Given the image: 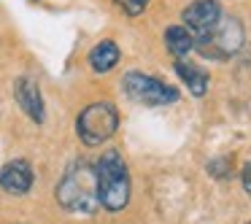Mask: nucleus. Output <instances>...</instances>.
<instances>
[{"label":"nucleus","mask_w":251,"mask_h":224,"mask_svg":"<svg viewBox=\"0 0 251 224\" xmlns=\"http://www.w3.org/2000/svg\"><path fill=\"white\" fill-rule=\"evenodd\" d=\"M54 195H57V202H60L62 211L78 213V216H92V213L100 208L95 165L84 162V159L73 162L71 168L62 173Z\"/></svg>","instance_id":"f257e3e1"},{"label":"nucleus","mask_w":251,"mask_h":224,"mask_svg":"<svg viewBox=\"0 0 251 224\" xmlns=\"http://www.w3.org/2000/svg\"><path fill=\"white\" fill-rule=\"evenodd\" d=\"M95 178H98V200L108 213H119L130 205V170H127V162L116 149H108V151L100 154V159L95 162Z\"/></svg>","instance_id":"f03ea898"},{"label":"nucleus","mask_w":251,"mask_h":224,"mask_svg":"<svg viewBox=\"0 0 251 224\" xmlns=\"http://www.w3.org/2000/svg\"><path fill=\"white\" fill-rule=\"evenodd\" d=\"M119 130V108L108 100H98L81 108L76 116V135L84 146H103Z\"/></svg>","instance_id":"7ed1b4c3"},{"label":"nucleus","mask_w":251,"mask_h":224,"mask_svg":"<svg viewBox=\"0 0 251 224\" xmlns=\"http://www.w3.org/2000/svg\"><path fill=\"white\" fill-rule=\"evenodd\" d=\"M246 44V30L240 25L238 17H224L216 22V27L205 35V38L195 41V51L200 57H208V60H229L235 57Z\"/></svg>","instance_id":"20e7f679"},{"label":"nucleus","mask_w":251,"mask_h":224,"mask_svg":"<svg viewBox=\"0 0 251 224\" xmlns=\"http://www.w3.org/2000/svg\"><path fill=\"white\" fill-rule=\"evenodd\" d=\"M122 87H125V95L138 105H149V108H159V105H173L178 103L181 92L170 84H165L162 78L149 76V73L141 71H130L122 78Z\"/></svg>","instance_id":"39448f33"},{"label":"nucleus","mask_w":251,"mask_h":224,"mask_svg":"<svg viewBox=\"0 0 251 224\" xmlns=\"http://www.w3.org/2000/svg\"><path fill=\"white\" fill-rule=\"evenodd\" d=\"M219 19H222V8H219L216 0H195V3H189V6L184 8V14H181V22H184V27L192 33L195 41L205 38V35L216 27Z\"/></svg>","instance_id":"423d86ee"},{"label":"nucleus","mask_w":251,"mask_h":224,"mask_svg":"<svg viewBox=\"0 0 251 224\" xmlns=\"http://www.w3.org/2000/svg\"><path fill=\"white\" fill-rule=\"evenodd\" d=\"M33 181H35V173H33V165L27 159H11V162H6L3 170H0V189L14 195V197L27 195L33 189Z\"/></svg>","instance_id":"0eeeda50"},{"label":"nucleus","mask_w":251,"mask_h":224,"mask_svg":"<svg viewBox=\"0 0 251 224\" xmlns=\"http://www.w3.org/2000/svg\"><path fill=\"white\" fill-rule=\"evenodd\" d=\"M14 100H17V105L35 122V124H44V119H46L44 98H41L38 84L30 76H19L17 81H14Z\"/></svg>","instance_id":"6e6552de"},{"label":"nucleus","mask_w":251,"mask_h":224,"mask_svg":"<svg viewBox=\"0 0 251 224\" xmlns=\"http://www.w3.org/2000/svg\"><path fill=\"white\" fill-rule=\"evenodd\" d=\"M122 60V51H119V44L111 38H103L100 44L92 46V51H89L87 62L89 68H92L95 73H111L116 65H119Z\"/></svg>","instance_id":"1a4fd4ad"},{"label":"nucleus","mask_w":251,"mask_h":224,"mask_svg":"<svg viewBox=\"0 0 251 224\" xmlns=\"http://www.w3.org/2000/svg\"><path fill=\"white\" fill-rule=\"evenodd\" d=\"M173 71H176V76L186 84V89H189L195 98H202V95L208 92L211 76H208V71H202L200 65H192L189 60H176Z\"/></svg>","instance_id":"9d476101"},{"label":"nucleus","mask_w":251,"mask_h":224,"mask_svg":"<svg viewBox=\"0 0 251 224\" xmlns=\"http://www.w3.org/2000/svg\"><path fill=\"white\" fill-rule=\"evenodd\" d=\"M165 49L176 57V60H184L189 51H195V38L184 25H173V27L165 30Z\"/></svg>","instance_id":"9b49d317"},{"label":"nucleus","mask_w":251,"mask_h":224,"mask_svg":"<svg viewBox=\"0 0 251 224\" xmlns=\"http://www.w3.org/2000/svg\"><path fill=\"white\" fill-rule=\"evenodd\" d=\"M114 3L127 14V17H141L149 8V0H114Z\"/></svg>","instance_id":"f8f14e48"},{"label":"nucleus","mask_w":251,"mask_h":224,"mask_svg":"<svg viewBox=\"0 0 251 224\" xmlns=\"http://www.w3.org/2000/svg\"><path fill=\"white\" fill-rule=\"evenodd\" d=\"M229 170H232V162H229V159H211V162H208V173H211L213 178H227Z\"/></svg>","instance_id":"ddd939ff"},{"label":"nucleus","mask_w":251,"mask_h":224,"mask_svg":"<svg viewBox=\"0 0 251 224\" xmlns=\"http://www.w3.org/2000/svg\"><path fill=\"white\" fill-rule=\"evenodd\" d=\"M240 186H243V192L251 197V162H246L243 170H240Z\"/></svg>","instance_id":"4468645a"},{"label":"nucleus","mask_w":251,"mask_h":224,"mask_svg":"<svg viewBox=\"0 0 251 224\" xmlns=\"http://www.w3.org/2000/svg\"><path fill=\"white\" fill-rule=\"evenodd\" d=\"M30 3H38V0H30Z\"/></svg>","instance_id":"2eb2a0df"},{"label":"nucleus","mask_w":251,"mask_h":224,"mask_svg":"<svg viewBox=\"0 0 251 224\" xmlns=\"http://www.w3.org/2000/svg\"><path fill=\"white\" fill-rule=\"evenodd\" d=\"M249 224H251V222H249Z\"/></svg>","instance_id":"dca6fc26"}]
</instances>
